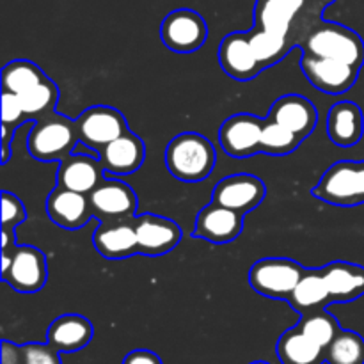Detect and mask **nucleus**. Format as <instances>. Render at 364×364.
<instances>
[{
    "label": "nucleus",
    "mask_w": 364,
    "mask_h": 364,
    "mask_svg": "<svg viewBox=\"0 0 364 364\" xmlns=\"http://www.w3.org/2000/svg\"><path fill=\"white\" fill-rule=\"evenodd\" d=\"M215 162L217 153L213 144L205 135L196 132L176 135L166 148L167 171L185 183L206 180L212 174Z\"/></svg>",
    "instance_id": "nucleus-1"
},
{
    "label": "nucleus",
    "mask_w": 364,
    "mask_h": 364,
    "mask_svg": "<svg viewBox=\"0 0 364 364\" xmlns=\"http://www.w3.org/2000/svg\"><path fill=\"white\" fill-rule=\"evenodd\" d=\"M80 142L77 121H71L59 114L41 117L34 124L27 139V149L36 160L57 162L64 160L75 151Z\"/></svg>",
    "instance_id": "nucleus-2"
},
{
    "label": "nucleus",
    "mask_w": 364,
    "mask_h": 364,
    "mask_svg": "<svg viewBox=\"0 0 364 364\" xmlns=\"http://www.w3.org/2000/svg\"><path fill=\"white\" fill-rule=\"evenodd\" d=\"M304 52L316 57H329L361 70L364 64V43L352 28L333 21H323L313 28L304 41Z\"/></svg>",
    "instance_id": "nucleus-3"
},
{
    "label": "nucleus",
    "mask_w": 364,
    "mask_h": 364,
    "mask_svg": "<svg viewBox=\"0 0 364 364\" xmlns=\"http://www.w3.org/2000/svg\"><path fill=\"white\" fill-rule=\"evenodd\" d=\"M313 196L338 206L364 203V162H336L323 173Z\"/></svg>",
    "instance_id": "nucleus-4"
},
{
    "label": "nucleus",
    "mask_w": 364,
    "mask_h": 364,
    "mask_svg": "<svg viewBox=\"0 0 364 364\" xmlns=\"http://www.w3.org/2000/svg\"><path fill=\"white\" fill-rule=\"evenodd\" d=\"M306 269L288 258H265L256 262L249 272V284L263 297L287 299L295 290Z\"/></svg>",
    "instance_id": "nucleus-5"
},
{
    "label": "nucleus",
    "mask_w": 364,
    "mask_h": 364,
    "mask_svg": "<svg viewBox=\"0 0 364 364\" xmlns=\"http://www.w3.org/2000/svg\"><path fill=\"white\" fill-rule=\"evenodd\" d=\"M164 45L176 53H192L201 48L208 38L205 18L192 9H174L160 25Z\"/></svg>",
    "instance_id": "nucleus-6"
},
{
    "label": "nucleus",
    "mask_w": 364,
    "mask_h": 364,
    "mask_svg": "<svg viewBox=\"0 0 364 364\" xmlns=\"http://www.w3.org/2000/svg\"><path fill=\"white\" fill-rule=\"evenodd\" d=\"M75 121H77L80 142H84L89 148L96 149L98 153L109 142H112L114 139H117L128 130L124 116L119 110L114 109V107H89Z\"/></svg>",
    "instance_id": "nucleus-7"
},
{
    "label": "nucleus",
    "mask_w": 364,
    "mask_h": 364,
    "mask_svg": "<svg viewBox=\"0 0 364 364\" xmlns=\"http://www.w3.org/2000/svg\"><path fill=\"white\" fill-rule=\"evenodd\" d=\"M301 68L313 87L329 95H341L348 91L359 77V70L350 64L329 57H316L308 52L302 55Z\"/></svg>",
    "instance_id": "nucleus-8"
},
{
    "label": "nucleus",
    "mask_w": 364,
    "mask_h": 364,
    "mask_svg": "<svg viewBox=\"0 0 364 364\" xmlns=\"http://www.w3.org/2000/svg\"><path fill=\"white\" fill-rule=\"evenodd\" d=\"M92 215L102 223H119L132 220L137 210L135 192L119 180H103L89 194Z\"/></svg>",
    "instance_id": "nucleus-9"
},
{
    "label": "nucleus",
    "mask_w": 364,
    "mask_h": 364,
    "mask_svg": "<svg viewBox=\"0 0 364 364\" xmlns=\"http://www.w3.org/2000/svg\"><path fill=\"white\" fill-rule=\"evenodd\" d=\"M265 121L252 114H235L228 117L219 130V141L224 151L235 159H247L256 155L262 144V132Z\"/></svg>",
    "instance_id": "nucleus-10"
},
{
    "label": "nucleus",
    "mask_w": 364,
    "mask_h": 364,
    "mask_svg": "<svg viewBox=\"0 0 364 364\" xmlns=\"http://www.w3.org/2000/svg\"><path fill=\"white\" fill-rule=\"evenodd\" d=\"M137 233L139 252L146 256H162L173 251L181 240V230L167 217L142 213L132 219Z\"/></svg>",
    "instance_id": "nucleus-11"
},
{
    "label": "nucleus",
    "mask_w": 364,
    "mask_h": 364,
    "mask_svg": "<svg viewBox=\"0 0 364 364\" xmlns=\"http://www.w3.org/2000/svg\"><path fill=\"white\" fill-rule=\"evenodd\" d=\"M267 194L265 183L252 174H233L223 178L213 188L212 201L226 208L249 213L263 201Z\"/></svg>",
    "instance_id": "nucleus-12"
},
{
    "label": "nucleus",
    "mask_w": 364,
    "mask_h": 364,
    "mask_svg": "<svg viewBox=\"0 0 364 364\" xmlns=\"http://www.w3.org/2000/svg\"><path fill=\"white\" fill-rule=\"evenodd\" d=\"M244 230V213L210 203L196 217L194 237L212 244H230Z\"/></svg>",
    "instance_id": "nucleus-13"
},
{
    "label": "nucleus",
    "mask_w": 364,
    "mask_h": 364,
    "mask_svg": "<svg viewBox=\"0 0 364 364\" xmlns=\"http://www.w3.org/2000/svg\"><path fill=\"white\" fill-rule=\"evenodd\" d=\"M46 256L31 245L13 249V265L2 277L11 288L21 294H34L46 284Z\"/></svg>",
    "instance_id": "nucleus-14"
},
{
    "label": "nucleus",
    "mask_w": 364,
    "mask_h": 364,
    "mask_svg": "<svg viewBox=\"0 0 364 364\" xmlns=\"http://www.w3.org/2000/svg\"><path fill=\"white\" fill-rule=\"evenodd\" d=\"M46 212L53 224L70 231L80 230L89 223L91 217H95L89 196L70 191L60 185H57L50 192L48 199H46Z\"/></svg>",
    "instance_id": "nucleus-15"
},
{
    "label": "nucleus",
    "mask_w": 364,
    "mask_h": 364,
    "mask_svg": "<svg viewBox=\"0 0 364 364\" xmlns=\"http://www.w3.org/2000/svg\"><path fill=\"white\" fill-rule=\"evenodd\" d=\"M103 173L105 169L98 156L73 151L70 156L60 160L57 169V185L89 196L105 180Z\"/></svg>",
    "instance_id": "nucleus-16"
},
{
    "label": "nucleus",
    "mask_w": 364,
    "mask_h": 364,
    "mask_svg": "<svg viewBox=\"0 0 364 364\" xmlns=\"http://www.w3.org/2000/svg\"><path fill=\"white\" fill-rule=\"evenodd\" d=\"M267 119L283 124L284 128L294 132L299 139L304 141L315 130L316 121H318V110L304 96L287 95L274 102Z\"/></svg>",
    "instance_id": "nucleus-17"
},
{
    "label": "nucleus",
    "mask_w": 364,
    "mask_h": 364,
    "mask_svg": "<svg viewBox=\"0 0 364 364\" xmlns=\"http://www.w3.org/2000/svg\"><path fill=\"white\" fill-rule=\"evenodd\" d=\"M219 63L230 77L240 82L251 80L263 71L252 52L249 36L244 32H233L223 39L219 46Z\"/></svg>",
    "instance_id": "nucleus-18"
},
{
    "label": "nucleus",
    "mask_w": 364,
    "mask_h": 364,
    "mask_svg": "<svg viewBox=\"0 0 364 364\" xmlns=\"http://www.w3.org/2000/svg\"><path fill=\"white\" fill-rule=\"evenodd\" d=\"M146 146L142 139L132 134L130 130L124 132L117 139L102 148L100 160L103 164V169L109 174H132L144 164Z\"/></svg>",
    "instance_id": "nucleus-19"
},
{
    "label": "nucleus",
    "mask_w": 364,
    "mask_h": 364,
    "mask_svg": "<svg viewBox=\"0 0 364 364\" xmlns=\"http://www.w3.org/2000/svg\"><path fill=\"white\" fill-rule=\"evenodd\" d=\"M92 244L107 259H124L139 252L137 233L132 220L102 223L92 233Z\"/></svg>",
    "instance_id": "nucleus-20"
},
{
    "label": "nucleus",
    "mask_w": 364,
    "mask_h": 364,
    "mask_svg": "<svg viewBox=\"0 0 364 364\" xmlns=\"http://www.w3.org/2000/svg\"><path fill=\"white\" fill-rule=\"evenodd\" d=\"M364 134L363 110L354 102H340L331 107L327 116V135L341 148H350L361 141Z\"/></svg>",
    "instance_id": "nucleus-21"
},
{
    "label": "nucleus",
    "mask_w": 364,
    "mask_h": 364,
    "mask_svg": "<svg viewBox=\"0 0 364 364\" xmlns=\"http://www.w3.org/2000/svg\"><path fill=\"white\" fill-rule=\"evenodd\" d=\"M329 288L331 302H352L364 295V267L334 262L322 269Z\"/></svg>",
    "instance_id": "nucleus-22"
},
{
    "label": "nucleus",
    "mask_w": 364,
    "mask_h": 364,
    "mask_svg": "<svg viewBox=\"0 0 364 364\" xmlns=\"http://www.w3.org/2000/svg\"><path fill=\"white\" fill-rule=\"evenodd\" d=\"M308 0H256L255 23L258 28L288 38L291 23Z\"/></svg>",
    "instance_id": "nucleus-23"
},
{
    "label": "nucleus",
    "mask_w": 364,
    "mask_h": 364,
    "mask_svg": "<svg viewBox=\"0 0 364 364\" xmlns=\"http://www.w3.org/2000/svg\"><path fill=\"white\" fill-rule=\"evenodd\" d=\"M92 326L85 316L63 315L48 327V343L59 352H77L92 340Z\"/></svg>",
    "instance_id": "nucleus-24"
},
{
    "label": "nucleus",
    "mask_w": 364,
    "mask_h": 364,
    "mask_svg": "<svg viewBox=\"0 0 364 364\" xmlns=\"http://www.w3.org/2000/svg\"><path fill=\"white\" fill-rule=\"evenodd\" d=\"M288 302H290L295 311L302 313V315L318 311V309L326 308L327 304H333L322 269L306 270L302 279L299 281L295 290L288 297Z\"/></svg>",
    "instance_id": "nucleus-25"
},
{
    "label": "nucleus",
    "mask_w": 364,
    "mask_h": 364,
    "mask_svg": "<svg viewBox=\"0 0 364 364\" xmlns=\"http://www.w3.org/2000/svg\"><path fill=\"white\" fill-rule=\"evenodd\" d=\"M326 352L299 327L287 331L277 341V355L283 364H322L327 361Z\"/></svg>",
    "instance_id": "nucleus-26"
},
{
    "label": "nucleus",
    "mask_w": 364,
    "mask_h": 364,
    "mask_svg": "<svg viewBox=\"0 0 364 364\" xmlns=\"http://www.w3.org/2000/svg\"><path fill=\"white\" fill-rule=\"evenodd\" d=\"M20 98L21 110H23V117H41L50 116V114L55 112V105L59 102V89L53 84L50 78H46L41 84L34 85L28 91L18 95Z\"/></svg>",
    "instance_id": "nucleus-27"
},
{
    "label": "nucleus",
    "mask_w": 364,
    "mask_h": 364,
    "mask_svg": "<svg viewBox=\"0 0 364 364\" xmlns=\"http://www.w3.org/2000/svg\"><path fill=\"white\" fill-rule=\"evenodd\" d=\"M46 78L48 77L43 73L41 68L36 66L34 63L25 59H18L4 66L2 87L6 89V91L21 95V92L28 91V89L34 87V85L45 82Z\"/></svg>",
    "instance_id": "nucleus-28"
},
{
    "label": "nucleus",
    "mask_w": 364,
    "mask_h": 364,
    "mask_svg": "<svg viewBox=\"0 0 364 364\" xmlns=\"http://www.w3.org/2000/svg\"><path fill=\"white\" fill-rule=\"evenodd\" d=\"M247 36L262 70L274 66L287 55L288 45L287 38H283V36L272 34V32L263 31V28H255V31L247 32Z\"/></svg>",
    "instance_id": "nucleus-29"
},
{
    "label": "nucleus",
    "mask_w": 364,
    "mask_h": 364,
    "mask_svg": "<svg viewBox=\"0 0 364 364\" xmlns=\"http://www.w3.org/2000/svg\"><path fill=\"white\" fill-rule=\"evenodd\" d=\"M326 359L329 364H364V340L354 331L338 333L327 347Z\"/></svg>",
    "instance_id": "nucleus-30"
},
{
    "label": "nucleus",
    "mask_w": 364,
    "mask_h": 364,
    "mask_svg": "<svg viewBox=\"0 0 364 364\" xmlns=\"http://www.w3.org/2000/svg\"><path fill=\"white\" fill-rule=\"evenodd\" d=\"M297 327L306 336L311 338L316 345H320L326 350L341 331L338 320L331 313H327L326 309H318V311L302 315L301 323Z\"/></svg>",
    "instance_id": "nucleus-31"
},
{
    "label": "nucleus",
    "mask_w": 364,
    "mask_h": 364,
    "mask_svg": "<svg viewBox=\"0 0 364 364\" xmlns=\"http://www.w3.org/2000/svg\"><path fill=\"white\" fill-rule=\"evenodd\" d=\"M301 142L302 139H299L294 132H290L283 124L276 123V121L267 119L265 124H263L259 151L276 156L290 155Z\"/></svg>",
    "instance_id": "nucleus-32"
},
{
    "label": "nucleus",
    "mask_w": 364,
    "mask_h": 364,
    "mask_svg": "<svg viewBox=\"0 0 364 364\" xmlns=\"http://www.w3.org/2000/svg\"><path fill=\"white\" fill-rule=\"evenodd\" d=\"M25 217L27 213L21 199L11 192H2V228L14 231L23 223Z\"/></svg>",
    "instance_id": "nucleus-33"
},
{
    "label": "nucleus",
    "mask_w": 364,
    "mask_h": 364,
    "mask_svg": "<svg viewBox=\"0 0 364 364\" xmlns=\"http://www.w3.org/2000/svg\"><path fill=\"white\" fill-rule=\"evenodd\" d=\"M23 352V364H63L59 358V350L50 343H27L21 347Z\"/></svg>",
    "instance_id": "nucleus-34"
},
{
    "label": "nucleus",
    "mask_w": 364,
    "mask_h": 364,
    "mask_svg": "<svg viewBox=\"0 0 364 364\" xmlns=\"http://www.w3.org/2000/svg\"><path fill=\"white\" fill-rule=\"evenodd\" d=\"M0 116H2V123L11 124L14 128L23 123V110H21L20 98H18L16 92L4 89L2 98H0Z\"/></svg>",
    "instance_id": "nucleus-35"
},
{
    "label": "nucleus",
    "mask_w": 364,
    "mask_h": 364,
    "mask_svg": "<svg viewBox=\"0 0 364 364\" xmlns=\"http://www.w3.org/2000/svg\"><path fill=\"white\" fill-rule=\"evenodd\" d=\"M123 364H162V359L149 350H134L124 358Z\"/></svg>",
    "instance_id": "nucleus-36"
},
{
    "label": "nucleus",
    "mask_w": 364,
    "mask_h": 364,
    "mask_svg": "<svg viewBox=\"0 0 364 364\" xmlns=\"http://www.w3.org/2000/svg\"><path fill=\"white\" fill-rule=\"evenodd\" d=\"M2 364H23L21 347L9 341H2Z\"/></svg>",
    "instance_id": "nucleus-37"
},
{
    "label": "nucleus",
    "mask_w": 364,
    "mask_h": 364,
    "mask_svg": "<svg viewBox=\"0 0 364 364\" xmlns=\"http://www.w3.org/2000/svg\"><path fill=\"white\" fill-rule=\"evenodd\" d=\"M0 130H2V141H0V144H2V159L0 160H2V164L6 166L11 159V137L14 135V130H16V128L11 127V124L7 123H2L0 124Z\"/></svg>",
    "instance_id": "nucleus-38"
},
{
    "label": "nucleus",
    "mask_w": 364,
    "mask_h": 364,
    "mask_svg": "<svg viewBox=\"0 0 364 364\" xmlns=\"http://www.w3.org/2000/svg\"><path fill=\"white\" fill-rule=\"evenodd\" d=\"M11 265H13V252H9V249H2V277L9 272Z\"/></svg>",
    "instance_id": "nucleus-39"
},
{
    "label": "nucleus",
    "mask_w": 364,
    "mask_h": 364,
    "mask_svg": "<svg viewBox=\"0 0 364 364\" xmlns=\"http://www.w3.org/2000/svg\"><path fill=\"white\" fill-rule=\"evenodd\" d=\"M2 249H9L11 242H14V231L13 230H7V228H2Z\"/></svg>",
    "instance_id": "nucleus-40"
},
{
    "label": "nucleus",
    "mask_w": 364,
    "mask_h": 364,
    "mask_svg": "<svg viewBox=\"0 0 364 364\" xmlns=\"http://www.w3.org/2000/svg\"><path fill=\"white\" fill-rule=\"evenodd\" d=\"M251 364H269V363H265V361H256V363H251Z\"/></svg>",
    "instance_id": "nucleus-41"
}]
</instances>
